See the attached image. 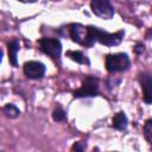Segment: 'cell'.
I'll return each instance as SVG.
<instances>
[{
	"mask_svg": "<svg viewBox=\"0 0 152 152\" xmlns=\"http://www.w3.org/2000/svg\"><path fill=\"white\" fill-rule=\"evenodd\" d=\"M8 48V61L12 65H17V53L19 51V40L17 38H13L7 44Z\"/></svg>",
	"mask_w": 152,
	"mask_h": 152,
	"instance_id": "9c48e42d",
	"label": "cell"
},
{
	"mask_svg": "<svg viewBox=\"0 0 152 152\" xmlns=\"http://www.w3.org/2000/svg\"><path fill=\"white\" fill-rule=\"evenodd\" d=\"M24 74L32 80L42 78L45 74V65L38 61H30L24 64Z\"/></svg>",
	"mask_w": 152,
	"mask_h": 152,
	"instance_id": "52a82bcc",
	"label": "cell"
},
{
	"mask_svg": "<svg viewBox=\"0 0 152 152\" xmlns=\"http://www.w3.org/2000/svg\"><path fill=\"white\" fill-rule=\"evenodd\" d=\"M66 56H68L70 59L75 61L76 63H80V64H88V63H89L88 58H87V57H86L81 51L70 50V51H68V52H66Z\"/></svg>",
	"mask_w": 152,
	"mask_h": 152,
	"instance_id": "8fae6325",
	"label": "cell"
},
{
	"mask_svg": "<svg viewBox=\"0 0 152 152\" xmlns=\"http://www.w3.org/2000/svg\"><path fill=\"white\" fill-rule=\"evenodd\" d=\"M83 151H84V146H83V144L80 142V141L75 142V144L71 146V150H70V152H83Z\"/></svg>",
	"mask_w": 152,
	"mask_h": 152,
	"instance_id": "9a60e30c",
	"label": "cell"
},
{
	"mask_svg": "<svg viewBox=\"0 0 152 152\" xmlns=\"http://www.w3.org/2000/svg\"><path fill=\"white\" fill-rule=\"evenodd\" d=\"M127 124H128V120H127V116H126V114H125L124 112L116 113V114L113 116V119H112V125H113V127L116 128V129H119V131L126 129Z\"/></svg>",
	"mask_w": 152,
	"mask_h": 152,
	"instance_id": "30bf717a",
	"label": "cell"
},
{
	"mask_svg": "<svg viewBox=\"0 0 152 152\" xmlns=\"http://www.w3.org/2000/svg\"><path fill=\"white\" fill-rule=\"evenodd\" d=\"M2 112H4V114H5L7 118H10V119H14V118L19 116V114H20V110H19L14 104H12V103L5 104L4 108H2Z\"/></svg>",
	"mask_w": 152,
	"mask_h": 152,
	"instance_id": "7c38bea8",
	"label": "cell"
},
{
	"mask_svg": "<svg viewBox=\"0 0 152 152\" xmlns=\"http://www.w3.org/2000/svg\"><path fill=\"white\" fill-rule=\"evenodd\" d=\"M129 58L126 53H110L106 57V68L109 72H118L128 69Z\"/></svg>",
	"mask_w": 152,
	"mask_h": 152,
	"instance_id": "7a4b0ae2",
	"label": "cell"
},
{
	"mask_svg": "<svg viewBox=\"0 0 152 152\" xmlns=\"http://www.w3.org/2000/svg\"><path fill=\"white\" fill-rule=\"evenodd\" d=\"M70 37L74 42L81 45L91 46L94 44V40L89 32V27H86L81 24H72L70 26Z\"/></svg>",
	"mask_w": 152,
	"mask_h": 152,
	"instance_id": "3957f363",
	"label": "cell"
},
{
	"mask_svg": "<svg viewBox=\"0 0 152 152\" xmlns=\"http://www.w3.org/2000/svg\"><path fill=\"white\" fill-rule=\"evenodd\" d=\"M52 118L55 121H63L65 119V112L62 109V107H57L53 112H52Z\"/></svg>",
	"mask_w": 152,
	"mask_h": 152,
	"instance_id": "4fadbf2b",
	"label": "cell"
},
{
	"mask_svg": "<svg viewBox=\"0 0 152 152\" xmlns=\"http://www.w3.org/2000/svg\"><path fill=\"white\" fill-rule=\"evenodd\" d=\"M89 27V32L90 36L93 38V40H97L99 43L107 45V46H115L119 45L124 38L125 32L124 31H119L115 33H108L106 31H102L99 27H94V26H88Z\"/></svg>",
	"mask_w": 152,
	"mask_h": 152,
	"instance_id": "6da1fadb",
	"label": "cell"
},
{
	"mask_svg": "<svg viewBox=\"0 0 152 152\" xmlns=\"http://www.w3.org/2000/svg\"><path fill=\"white\" fill-rule=\"evenodd\" d=\"M90 7L93 13L102 19H112L114 15V8L107 0H93Z\"/></svg>",
	"mask_w": 152,
	"mask_h": 152,
	"instance_id": "8992f818",
	"label": "cell"
},
{
	"mask_svg": "<svg viewBox=\"0 0 152 152\" xmlns=\"http://www.w3.org/2000/svg\"><path fill=\"white\" fill-rule=\"evenodd\" d=\"M139 81L142 89L144 101L146 103H152V75L150 72H141L139 75Z\"/></svg>",
	"mask_w": 152,
	"mask_h": 152,
	"instance_id": "ba28073f",
	"label": "cell"
},
{
	"mask_svg": "<svg viewBox=\"0 0 152 152\" xmlns=\"http://www.w3.org/2000/svg\"><path fill=\"white\" fill-rule=\"evenodd\" d=\"M99 93V81L97 78L93 77V76H87L80 89L74 91V96L75 97H91V96H96Z\"/></svg>",
	"mask_w": 152,
	"mask_h": 152,
	"instance_id": "277c9868",
	"label": "cell"
},
{
	"mask_svg": "<svg viewBox=\"0 0 152 152\" xmlns=\"http://www.w3.org/2000/svg\"><path fill=\"white\" fill-rule=\"evenodd\" d=\"M134 51H135L137 53L142 52V51H144V45H141V44H137V46L134 48Z\"/></svg>",
	"mask_w": 152,
	"mask_h": 152,
	"instance_id": "2e32d148",
	"label": "cell"
},
{
	"mask_svg": "<svg viewBox=\"0 0 152 152\" xmlns=\"http://www.w3.org/2000/svg\"><path fill=\"white\" fill-rule=\"evenodd\" d=\"M144 133H145L146 139L152 144V119H151V120H148V121L145 124Z\"/></svg>",
	"mask_w": 152,
	"mask_h": 152,
	"instance_id": "5bb4252c",
	"label": "cell"
},
{
	"mask_svg": "<svg viewBox=\"0 0 152 152\" xmlns=\"http://www.w3.org/2000/svg\"><path fill=\"white\" fill-rule=\"evenodd\" d=\"M38 44L44 53H46L48 56L55 59L59 58L62 52V45L57 38H40Z\"/></svg>",
	"mask_w": 152,
	"mask_h": 152,
	"instance_id": "5b68a950",
	"label": "cell"
}]
</instances>
